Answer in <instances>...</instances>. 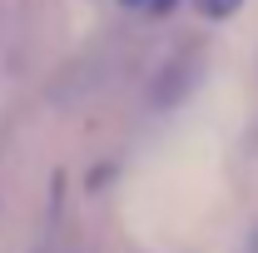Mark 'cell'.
I'll list each match as a JSON object with an SVG mask.
<instances>
[{
  "instance_id": "cell-1",
  "label": "cell",
  "mask_w": 258,
  "mask_h": 253,
  "mask_svg": "<svg viewBox=\"0 0 258 253\" xmlns=\"http://www.w3.org/2000/svg\"><path fill=\"white\" fill-rule=\"evenodd\" d=\"M194 80H199V55H179V60H169V65H164V75H159V85H154V104L174 109V104L194 90Z\"/></svg>"
},
{
  "instance_id": "cell-2",
  "label": "cell",
  "mask_w": 258,
  "mask_h": 253,
  "mask_svg": "<svg viewBox=\"0 0 258 253\" xmlns=\"http://www.w3.org/2000/svg\"><path fill=\"white\" fill-rule=\"evenodd\" d=\"M194 5H199L204 15H214V20H224V15H233V10L243 5V0H194Z\"/></svg>"
}]
</instances>
